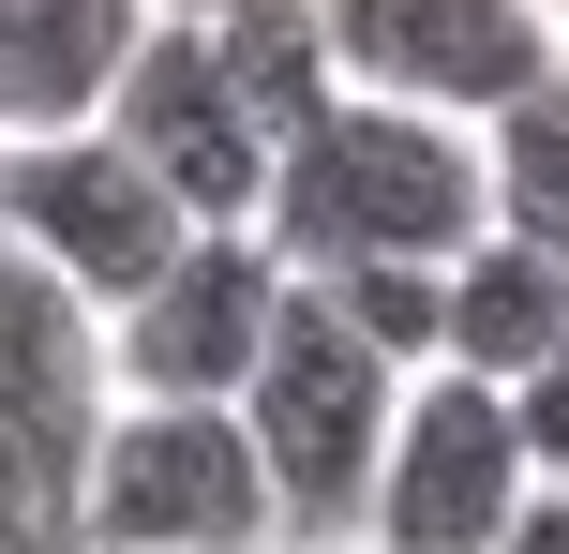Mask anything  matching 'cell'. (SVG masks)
<instances>
[{"label": "cell", "instance_id": "1", "mask_svg": "<svg viewBox=\"0 0 569 554\" xmlns=\"http://www.w3.org/2000/svg\"><path fill=\"white\" fill-rule=\"evenodd\" d=\"M256 240L300 270V285H330V270H390V255H405V270H450L465 240H495L480 120L390 105V90H330V105L284 135Z\"/></svg>", "mask_w": 569, "mask_h": 554}, {"label": "cell", "instance_id": "2", "mask_svg": "<svg viewBox=\"0 0 569 554\" xmlns=\"http://www.w3.org/2000/svg\"><path fill=\"white\" fill-rule=\"evenodd\" d=\"M390 420H405V360H375L345 330V300L300 285L284 330H270V360H256V390H240V435H256V465L284 495V554H360Z\"/></svg>", "mask_w": 569, "mask_h": 554}, {"label": "cell", "instance_id": "3", "mask_svg": "<svg viewBox=\"0 0 569 554\" xmlns=\"http://www.w3.org/2000/svg\"><path fill=\"white\" fill-rule=\"evenodd\" d=\"M106 420H120L106 315L0 240V554H76Z\"/></svg>", "mask_w": 569, "mask_h": 554}, {"label": "cell", "instance_id": "4", "mask_svg": "<svg viewBox=\"0 0 569 554\" xmlns=\"http://www.w3.org/2000/svg\"><path fill=\"white\" fill-rule=\"evenodd\" d=\"M76 554H284V495L240 405H120L90 450Z\"/></svg>", "mask_w": 569, "mask_h": 554}, {"label": "cell", "instance_id": "5", "mask_svg": "<svg viewBox=\"0 0 569 554\" xmlns=\"http://www.w3.org/2000/svg\"><path fill=\"white\" fill-rule=\"evenodd\" d=\"M0 240H16L30 270H60L90 315H120V300L196 240V210H180L106 120H60V135H0Z\"/></svg>", "mask_w": 569, "mask_h": 554}, {"label": "cell", "instance_id": "6", "mask_svg": "<svg viewBox=\"0 0 569 554\" xmlns=\"http://www.w3.org/2000/svg\"><path fill=\"white\" fill-rule=\"evenodd\" d=\"M284 300H300V270H284L256 225H196V240L106 315L120 405H240L256 360H270V330H284Z\"/></svg>", "mask_w": 569, "mask_h": 554}, {"label": "cell", "instance_id": "7", "mask_svg": "<svg viewBox=\"0 0 569 554\" xmlns=\"http://www.w3.org/2000/svg\"><path fill=\"white\" fill-rule=\"evenodd\" d=\"M525 495H540V465H525L510 390L465 375V360H435V375H405V420H390V465H375L360 554H495Z\"/></svg>", "mask_w": 569, "mask_h": 554}, {"label": "cell", "instance_id": "8", "mask_svg": "<svg viewBox=\"0 0 569 554\" xmlns=\"http://www.w3.org/2000/svg\"><path fill=\"white\" fill-rule=\"evenodd\" d=\"M106 135L136 150L196 225H256V210H270V165H284V135H270L256 90H240L226 30H196V16H166L136 46V75L106 90Z\"/></svg>", "mask_w": 569, "mask_h": 554}, {"label": "cell", "instance_id": "9", "mask_svg": "<svg viewBox=\"0 0 569 554\" xmlns=\"http://www.w3.org/2000/svg\"><path fill=\"white\" fill-rule=\"evenodd\" d=\"M315 16H330L345 90H390V105H435V120H495L569 60V30L540 0H315Z\"/></svg>", "mask_w": 569, "mask_h": 554}, {"label": "cell", "instance_id": "10", "mask_svg": "<svg viewBox=\"0 0 569 554\" xmlns=\"http://www.w3.org/2000/svg\"><path fill=\"white\" fill-rule=\"evenodd\" d=\"M150 0H0V135H60V120H106V90L136 75Z\"/></svg>", "mask_w": 569, "mask_h": 554}, {"label": "cell", "instance_id": "11", "mask_svg": "<svg viewBox=\"0 0 569 554\" xmlns=\"http://www.w3.org/2000/svg\"><path fill=\"white\" fill-rule=\"evenodd\" d=\"M569 345V255H540V240H465L450 255V360L465 375H495V390H525L540 360Z\"/></svg>", "mask_w": 569, "mask_h": 554}, {"label": "cell", "instance_id": "12", "mask_svg": "<svg viewBox=\"0 0 569 554\" xmlns=\"http://www.w3.org/2000/svg\"><path fill=\"white\" fill-rule=\"evenodd\" d=\"M480 165H495V225L540 240V255H569V60L525 90V105L480 120Z\"/></svg>", "mask_w": 569, "mask_h": 554}, {"label": "cell", "instance_id": "13", "mask_svg": "<svg viewBox=\"0 0 569 554\" xmlns=\"http://www.w3.org/2000/svg\"><path fill=\"white\" fill-rule=\"evenodd\" d=\"M330 300H345V330H360L375 360H405V375H435L450 360V270H330Z\"/></svg>", "mask_w": 569, "mask_h": 554}, {"label": "cell", "instance_id": "14", "mask_svg": "<svg viewBox=\"0 0 569 554\" xmlns=\"http://www.w3.org/2000/svg\"><path fill=\"white\" fill-rule=\"evenodd\" d=\"M510 420H525V465H540V480H569V345L510 390Z\"/></svg>", "mask_w": 569, "mask_h": 554}, {"label": "cell", "instance_id": "15", "mask_svg": "<svg viewBox=\"0 0 569 554\" xmlns=\"http://www.w3.org/2000/svg\"><path fill=\"white\" fill-rule=\"evenodd\" d=\"M495 554H569V480H540V495L510 510V540H495Z\"/></svg>", "mask_w": 569, "mask_h": 554}, {"label": "cell", "instance_id": "16", "mask_svg": "<svg viewBox=\"0 0 569 554\" xmlns=\"http://www.w3.org/2000/svg\"><path fill=\"white\" fill-rule=\"evenodd\" d=\"M150 16H196V30H226V16H256V0H150Z\"/></svg>", "mask_w": 569, "mask_h": 554}, {"label": "cell", "instance_id": "17", "mask_svg": "<svg viewBox=\"0 0 569 554\" xmlns=\"http://www.w3.org/2000/svg\"><path fill=\"white\" fill-rule=\"evenodd\" d=\"M540 16H555V30H569V0H540Z\"/></svg>", "mask_w": 569, "mask_h": 554}]
</instances>
